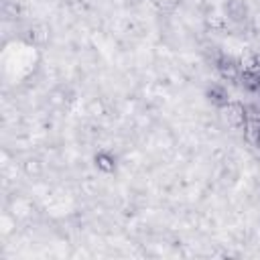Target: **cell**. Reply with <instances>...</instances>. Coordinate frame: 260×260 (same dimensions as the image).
<instances>
[{
	"label": "cell",
	"instance_id": "cell-7",
	"mask_svg": "<svg viewBox=\"0 0 260 260\" xmlns=\"http://www.w3.org/2000/svg\"><path fill=\"white\" fill-rule=\"evenodd\" d=\"M258 93H260V87H258Z\"/></svg>",
	"mask_w": 260,
	"mask_h": 260
},
{
	"label": "cell",
	"instance_id": "cell-4",
	"mask_svg": "<svg viewBox=\"0 0 260 260\" xmlns=\"http://www.w3.org/2000/svg\"><path fill=\"white\" fill-rule=\"evenodd\" d=\"M207 100L217 108H221L230 102V93L221 83H211V87H207Z\"/></svg>",
	"mask_w": 260,
	"mask_h": 260
},
{
	"label": "cell",
	"instance_id": "cell-3",
	"mask_svg": "<svg viewBox=\"0 0 260 260\" xmlns=\"http://www.w3.org/2000/svg\"><path fill=\"white\" fill-rule=\"evenodd\" d=\"M225 12H228V16H230L232 20L242 22V20H246V16H248V6H246L244 0H228V2H225Z\"/></svg>",
	"mask_w": 260,
	"mask_h": 260
},
{
	"label": "cell",
	"instance_id": "cell-2",
	"mask_svg": "<svg viewBox=\"0 0 260 260\" xmlns=\"http://www.w3.org/2000/svg\"><path fill=\"white\" fill-rule=\"evenodd\" d=\"M217 69L221 73L223 79H240V73H242V63L230 55H223L219 61H217Z\"/></svg>",
	"mask_w": 260,
	"mask_h": 260
},
{
	"label": "cell",
	"instance_id": "cell-5",
	"mask_svg": "<svg viewBox=\"0 0 260 260\" xmlns=\"http://www.w3.org/2000/svg\"><path fill=\"white\" fill-rule=\"evenodd\" d=\"M95 167L104 173H112L116 169V158L110 152H98L95 154Z\"/></svg>",
	"mask_w": 260,
	"mask_h": 260
},
{
	"label": "cell",
	"instance_id": "cell-6",
	"mask_svg": "<svg viewBox=\"0 0 260 260\" xmlns=\"http://www.w3.org/2000/svg\"><path fill=\"white\" fill-rule=\"evenodd\" d=\"M252 144H254V146H256V152H258V154H260V136H258V138H256V140H254V142H252Z\"/></svg>",
	"mask_w": 260,
	"mask_h": 260
},
{
	"label": "cell",
	"instance_id": "cell-1",
	"mask_svg": "<svg viewBox=\"0 0 260 260\" xmlns=\"http://www.w3.org/2000/svg\"><path fill=\"white\" fill-rule=\"evenodd\" d=\"M219 112H221L223 122L228 126H232V128H242L246 124V120H248V108L244 104H240V102H232L230 100L225 106L219 108Z\"/></svg>",
	"mask_w": 260,
	"mask_h": 260
}]
</instances>
